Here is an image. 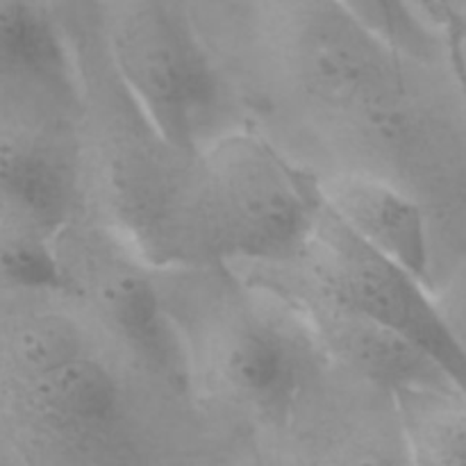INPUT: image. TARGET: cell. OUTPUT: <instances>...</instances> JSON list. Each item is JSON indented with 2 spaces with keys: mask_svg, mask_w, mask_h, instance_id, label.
<instances>
[{
  "mask_svg": "<svg viewBox=\"0 0 466 466\" xmlns=\"http://www.w3.org/2000/svg\"><path fill=\"white\" fill-rule=\"evenodd\" d=\"M321 212L319 177H309L262 137L230 135L187 173L177 262L299 259Z\"/></svg>",
  "mask_w": 466,
  "mask_h": 466,
  "instance_id": "1",
  "label": "cell"
},
{
  "mask_svg": "<svg viewBox=\"0 0 466 466\" xmlns=\"http://www.w3.org/2000/svg\"><path fill=\"white\" fill-rule=\"evenodd\" d=\"M300 258L312 289L417 346L466 399V346L426 294L423 278L353 235L326 208Z\"/></svg>",
  "mask_w": 466,
  "mask_h": 466,
  "instance_id": "2",
  "label": "cell"
},
{
  "mask_svg": "<svg viewBox=\"0 0 466 466\" xmlns=\"http://www.w3.org/2000/svg\"><path fill=\"white\" fill-rule=\"evenodd\" d=\"M112 55L146 118L173 150H194L218 98L212 64L157 5H137L112 30Z\"/></svg>",
  "mask_w": 466,
  "mask_h": 466,
  "instance_id": "3",
  "label": "cell"
},
{
  "mask_svg": "<svg viewBox=\"0 0 466 466\" xmlns=\"http://www.w3.org/2000/svg\"><path fill=\"white\" fill-rule=\"evenodd\" d=\"M309 323L332 358L391 396L414 390H453L441 369L423 350L380 323L344 308L309 287L300 299Z\"/></svg>",
  "mask_w": 466,
  "mask_h": 466,
  "instance_id": "4",
  "label": "cell"
},
{
  "mask_svg": "<svg viewBox=\"0 0 466 466\" xmlns=\"http://www.w3.org/2000/svg\"><path fill=\"white\" fill-rule=\"evenodd\" d=\"M217 376L232 403L264 421H282L303 394L305 358L282 326L246 319L223 337Z\"/></svg>",
  "mask_w": 466,
  "mask_h": 466,
  "instance_id": "5",
  "label": "cell"
},
{
  "mask_svg": "<svg viewBox=\"0 0 466 466\" xmlns=\"http://www.w3.org/2000/svg\"><path fill=\"white\" fill-rule=\"evenodd\" d=\"M323 208L353 235L408 271L426 278L431 241L423 209L391 182L362 171L319 177Z\"/></svg>",
  "mask_w": 466,
  "mask_h": 466,
  "instance_id": "6",
  "label": "cell"
},
{
  "mask_svg": "<svg viewBox=\"0 0 466 466\" xmlns=\"http://www.w3.org/2000/svg\"><path fill=\"white\" fill-rule=\"evenodd\" d=\"M25 400L39 421L76 437L105 435L123 414L116 373L86 353L27 378Z\"/></svg>",
  "mask_w": 466,
  "mask_h": 466,
  "instance_id": "7",
  "label": "cell"
},
{
  "mask_svg": "<svg viewBox=\"0 0 466 466\" xmlns=\"http://www.w3.org/2000/svg\"><path fill=\"white\" fill-rule=\"evenodd\" d=\"M76 205V176L50 146L23 137L0 139V208L9 218L55 237Z\"/></svg>",
  "mask_w": 466,
  "mask_h": 466,
  "instance_id": "8",
  "label": "cell"
},
{
  "mask_svg": "<svg viewBox=\"0 0 466 466\" xmlns=\"http://www.w3.org/2000/svg\"><path fill=\"white\" fill-rule=\"evenodd\" d=\"M0 73L50 89L71 86L62 35L35 0H0Z\"/></svg>",
  "mask_w": 466,
  "mask_h": 466,
  "instance_id": "9",
  "label": "cell"
},
{
  "mask_svg": "<svg viewBox=\"0 0 466 466\" xmlns=\"http://www.w3.org/2000/svg\"><path fill=\"white\" fill-rule=\"evenodd\" d=\"M98 308L114 332L157 369L171 371L176 344L162 299L139 271L109 273L98 287Z\"/></svg>",
  "mask_w": 466,
  "mask_h": 466,
  "instance_id": "10",
  "label": "cell"
},
{
  "mask_svg": "<svg viewBox=\"0 0 466 466\" xmlns=\"http://www.w3.org/2000/svg\"><path fill=\"white\" fill-rule=\"evenodd\" d=\"M419 464H466V399L453 390L394 396Z\"/></svg>",
  "mask_w": 466,
  "mask_h": 466,
  "instance_id": "11",
  "label": "cell"
},
{
  "mask_svg": "<svg viewBox=\"0 0 466 466\" xmlns=\"http://www.w3.org/2000/svg\"><path fill=\"white\" fill-rule=\"evenodd\" d=\"M0 285L32 294L68 289L53 237L0 214Z\"/></svg>",
  "mask_w": 466,
  "mask_h": 466,
  "instance_id": "12",
  "label": "cell"
},
{
  "mask_svg": "<svg viewBox=\"0 0 466 466\" xmlns=\"http://www.w3.org/2000/svg\"><path fill=\"white\" fill-rule=\"evenodd\" d=\"M85 353L82 337L68 319L41 314L23 321L9 339V355L25 378H35Z\"/></svg>",
  "mask_w": 466,
  "mask_h": 466,
  "instance_id": "13",
  "label": "cell"
}]
</instances>
